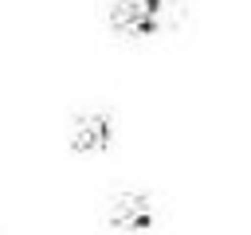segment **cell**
I'll return each mask as SVG.
<instances>
[{
    "instance_id": "1",
    "label": "cell",
    "mask_w": 251,
    "mask_h": 235,
    "mask_svg": "<svg viewBox=\"0 0 251 235\" xmlns=\"http://www.w3.org/2000/svg\"><path fill=\"white\" fill-rule=\"evenodd\" d=\"M102 16H106V27L114 35L153 39V35L176 27L184 8L169 4V0H114V4H102Z\"/></svg>"
},
{
    "instance_id": "2",
    "label": "cell",
    "mask_w": 251,
    "mask_h": 235,
    "mask_svg": "<svg viewBox=\"0 0 251 235\" xmlns=\"http://www.w3.org/2000/svg\"><path fill=\"white\" fill-rule=\"evenodd\" d=\"M157 200L145 192V188H122L110 196L106 204V223L114 231H126V235H137V231H153L157 227Z\"/></svg>"
},
{
    "instance_id": "3",
    "label": "cell",
    "mask_w": 251,
    "mask_h": 235,
    "mask_svg": "<svg viewBox=\"0 0 251 235\" xmlns=\"http://www.w3.org/2000/svg\"><path fill=\"white\" fill-rule=\"evenodd\" d=\"M110 141H114V118L102 110H82L67 125L71 153H102V149H110Z\"/></svg>"
}]
</instances>
